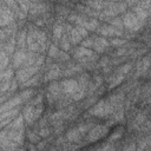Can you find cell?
<instances>
[{
    "label": "cell",
    "instance_id": "1",
    "mask_svg": "<svg viewBox=\"0 0 151 151\" xmlns=\"http://www.w3.org/2000/svg\"><path fill=\"white\" fill-rule=\"evenodd\" d=\"M62 86L64 89V92L66 93H71V95H74L78 90H79V86H78V82L73 79H67V80H64L62 83Z\"/></svg>",
    "mask_w": 151,
    "mask_h": 151
},
{
    "label": "cell",
    "instance_id": "2",
    "mask_svg": "<svg viewBox=\"0 0 151 151\" xmlns=\"http://www.w3.org/2000/svg\"><path fill=\"white\" fill-rule=\"evenodd\" d=\"M26 53L23 51V50H20V51H18L14 57H13V65L14 67H18L19 65H23L24 62H25V59H26Z\"/></svg>",
    "mask_w": 151,
    "mask_h": 151
},
{
    "label": "cell",
    "instance_id": "3",
    "mask_svg": "<svg viewBox=\"0 0 151 151\" xmlns=\"http://www.w3.org/2000/svg\"><path fill=\"white\" fill-rule=\"evenodd\" d=\"M104 135V128L103 126H96L89 135V139L93 140V139H98L99 137H102Z\"/></svg>",
    "mask_w": 151,
    "mask_h": 151
},
{
    "label": "cell",
    "instance_id": "4",
    "mask_svg": "<svg viewBox=\"0 0 151 151\" xmlns=\"http://www.w3.org/2000/svg\"><path fill=\"white\" fill-rule=\"evenodd\" d=\"M80 135V132H79V130L77 129H73V130H70V131L67 132V135H66V137H67V139L70 140V142H77V140L79 139V136Z\"/></svg>",
    "mask_w": 151,
    "mask_h": 151
},
{
    "label": "cell",
    "instance_id": "5",
    "mask_svg": "<svg viewBox=\"0 0 151 151\" xmlns=\"http://www.w3.org/2000/svg\"><path fill=\"white\" fill-rule=\"evenodd\" d=\"M71 40H72V43L76 44V43H79L80 42V39H82V36H80V33L78 32V30L76 28H72L71 30Z\"/></svg>",
    "mask_w": 151,
    "mask_h": 151
},
{
    "label": "cell",
    "instance_id": "6",
    "mask_svg": "<svg viewBox=\"0 0 151 151\" xmlns=\"http://www.w3.org/2000/svg\"><path fill=\"white\" fill-rule=\"evenodd\" d=\"M23 120H24L23 116L18 117L12 124H9V128H11V129H19V128H21V125H23Z\"/></svg>",
    "mask_w": 151,
    "mask_h": 151
},
{
    "label": "cell",
    "instance_id": "7",
    "mask_svg": "<svg viewBox=\"0 0 151 151\" xmlns=\"http://www.w3.org/2000/svg\"><path fill=\"white\" fill-rule=\"evenodd\" d=\"M12 74H13V71H12V70L7 68L6 72H3L1 80H3V82H5V80H9V79H11V77H12Z\"/></svg>",
    "mask_w": 151,
    "mask_h": 151
},
{
    "label": "cell",
    "instance_id": "8",
    "mask_svg": "<svg viewBox=\"0 0 151 151\" xmlns=\"http://www.w3.org/2000/svg\"><path fill=\"white\" fill-rule=\"evenodd\" d=\"M1 59H3V63H1V70L4 71L5 67L7 66L8 60H9V57H7V56L5 54V51H3V52H1Z\"/></svg>",
    "mask_w": 151,
    "mask_h": 151
},
{
    "label": "cell",
    "instance_id": "9",
    "mask_svg": "<svg viewBox=\"0 0 151 151\" xmlns=\"http://www.w3.org/2000/svg\"><path fill=\"white\" fill-rule=\"evenodd\" d=\"M110 23H111L112 26H116V27H118L119 30H122V27H123V21H122L120 19H118V18H116V19H113V20H110Z\"/></svg>",
    "mask_w": 151,
    "mask_h": 151
},
{
    "label": "cell",
    "instance_id": "10",
    "mask_svg": "<svg viewBox=\"0 0 151 151\" xmlns=\"http://www.w3.org/2000/svg\"><path fill=\"white\" fill-rule=\"evenodd\" d=\"M53 36H54L56 39H59L60 36H62V27H60V26H57V27L54 28V31H53Z\"/></svg>",
    "mask_w": 151,
    "mask_h": 151
},
{
    "label": "cell",
    "instance_id": "11",
    "mask_svg": "<svg viewBox=\"0 0 151 151\" xmlns=\"http://www.w3.org/2000/svg\"><path fill=\"white\" fill-rule=\"evenodd\" d=\"M57 54H58V50H57V47H56L54 45H52V46H51V48H50L48 56H50V57H56Z\"/></svg>",
    "mask_w": 151,
    "mask_h": 151
},
{
    "label": "cell",
    "instance_id": "12",
    "mask_svg": "<svg viewBox=\"0 0 151 151\" xmlns=\"http://www.w3.org/2000/svg\"><path fill=\"white\" fill-rule=\"evenodd\" d=\"M77 30H78V32L80 33V36H82V37L87 36V31H86V30H85L83 26H78V27H77Z\"/></svg>",
    "mask_w": 151,
    "mask_h": 151
},
{
    "label": "cell",
    "instance_id": "13",
    "mask_svg": "<svg viewBox=\"0 0 151 151\" xmlns=\"http://www.w3.org/2000/svg\"><path fill=\"white\" fill-rule=\"evenodd\" d=\"M62 47H63V50H68V47H70V45H68L65 37H63V39H62Z\"/></svg>",
    "mask_w": 151,
    "mask_h": 151
},
{
    "label": "cell",
    "instance_id": "14",
    "mask_svg": "<svg viewBox=\"0 0 151 151\" xmlns=\"http://www.w3.org/2000/svg\"><path fill=\"white\" fill-rule=\"evenodd\" d=\"M48 135H50V130L48 129H43V130H40V132H39L40 137H46Z\"/></svg>",
    "mask_w": 151,
    "mask_h": 151
},
{
    "label": "cell",
    "instance_id": "15",
    "mask_svg": "<svg viewBox=\"0 0 151 151\" xmlns=\"http://www.w3.org/2000/svg\"><path fill=\"white\" fill-rule=\"evenodd\" d=\"M56 77H58V72H57V71H51V72L47 74L46 79H53V78H56Z\"/></svg>",
    "mask_w": 151,
    "mask_h": 151
},
{
    "label": "cell",
    "instance_id": "16",
    "mask_svg": "<svg viewBox=\"0 0 151 151\" xmlns=\"http://www.w3.org/2000/svg\"><path fill=\"white\" fill-rule=\"evenodd\" d=\"M123 43H124V40L113 39V40H111V43H110V44H112V45H119V44H123Z\"/></svg>",
    "mask_w": 151,
    "mask_h": 151
},
{
    "label": "cell",
    "instance_id": "17",
    "mask_svg": "<svg viewBox=\"0 0 151 151\" xmlns=\"http://www.w3.org/2000/svg\"><path fill=\"white\" fill-rule=\"evenodd\" d=\"M129 70H130V65L128 64V65H125V67H122V68H120L119 72H120V73H125V72L129 71Z\"/></svg>",
    "mask_w": 151,
    "mask_h": 151
},
{
    "label": "cell",
    "instance_id": "18",
    "mask_svg": "<svg viewBox=\"0 0 151 151\" xmlns=\"http://www.w3.org/2000/svg\"><path fill=\"white\" fill-rule=\"evenodd\" d=\"M150 89H151V85H150Z\"/></svg>",
    "mask_w": 151,
    "mask_h": 151
}]
</instances>
